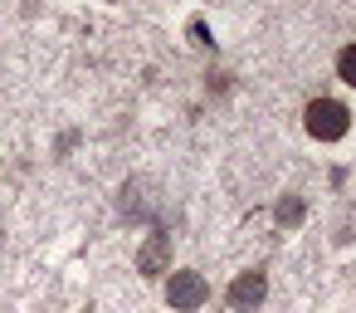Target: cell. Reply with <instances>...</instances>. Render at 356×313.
I'll return each mask as SVG.
<instances>
[{"instance_id":"1","label":"cell","mask_w":356,"mask_h":313,"mask_svg":"<svg viewBox=\"0 0 356 313\" xmlns=\"http://www.w3.org/2000/svg\"><path fill=\"white\" fill-rule=\"evenodd\" d=\"M302 128H307V137H317V142H341V137L351 132V113H346V103H337V98H312V103L302 108Z\"/></svg>"},{"instance_id":"2","label":"cell","mask_w":356,"mask_h":313,"mask_svg":"<svg viewBox=\"0 0 356 313\" xmlns=\"http://www.w3.org/2000/svg\"><path fill=\"white\" fill-rule=\"evenodd\" d=\"M205 298H210L205 274H195V269H176V274H166V303H171L176 313H195V308H205Z\"/></svg>"},{"instance_id":"3","label":"cell","mask_w":356,"mask_h":313,"mask_svg":"<svg viewBox=\"0 0 356 313\" xmlns=\"http://www.w3.org/2000/svg\"><path fill=\"white\" fill-rule=\"evenodd\" d=\"M225 298H229V308H234V313L259 308V303L268 298V274H264V269H244V274H234V279H229V289H225Z\"/></svg>"},{"instance_id":"4","label":"cell","mask_w":356,"mask_h":313,"mask_svg":"<svg viewBox=\"0 0 356 313\" xmlns=\"http://www.w3.org/2000/svg\"><path fill=\"white\" fill-rule=\"evenodd\" d=\"M166 264H171V235L156 225V230L142 240V250H137V274H142V279H161Z\"/></svg>"},{"instance_id":"5","label":"cell","mask_w":356,"mask_h":313,"mask_svg":"<svg viewBox=\"0 0 356 313\" xmlns=\"http://www.w3.org/2000/svg\"><path fill=\"white\" fill-rule=\"evenodd\" d=\"M337 79L356 89V45H346V49L337 54Z\"/></svg>"},{"instance_id":"6","label":"cell","mask_w":356,"mask_h":313,"mask_svg":"<svg viewBox=\"0 0 356 313\" xmlns=\"http://www.w3.org/2000/svg\"><path fill=\"white\" fill-rule=\"evenodd\" d=\"M273 215H278V225H298V220H302V201H298V196H283Z\"/></svg>"},{"instance_id":"7","label":"cell","mask_w":356,"mask_h":313,"mask_svg":"<svg viewBox=\"0 0 356 313\" xmlns=\"http://www.w3.org/2000/svg\"><path fill=\"white\" fill-rule=\"evenodd\" d=\"M191 40H195V45H205V49H210V30H205V25H200V20H191Z\"/></svg>"}]
</instances>
